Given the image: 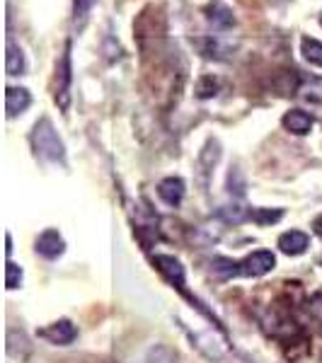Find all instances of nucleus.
Segmentation results:
<instances>
[{
  "mask_svg": "<svg viewBox=\"0 0 322 363\" xmlns=\"http://www.w3.org/2000/svg\"><path fill=\"white\" fill-rule=\"evenodd\" d=\"M22 267H17L15 262H8L5 264V286H8L10 291H15V289H20L22 286Z\"/></svg>",
  "mask_w": 322,
  "mask_h": 363,
  "instance_id": "19",
  "label": "nucleus"
},
{
  "mask_svg": "<svg viewBox=\"0 0 322 363\" xmlns=\"http://www.w3.org/2000/svg\"><path fill=\"white\" fill-rule=\"evenodd\" d=\"M310 313H313L315 318L322 320V294L313 296V301H310Z\"/></svg>",
  "mask_w": 322,
  "mask_h": 363,
  "instance_id": "22",
  "label": "nucleus"
},
{
  "mask_svg": "<svg viewBox=\"0 0 322 363\" xmlns=\"http://www.w3.org/2000/svg\"><path fill=\"white\" fill-rule=\"evenodd\" d=\"M92 5H95V0H75V5H73V15H75V22H78L80 27L85 25L87 13H90V10H92Z\"/></svg>",
  "mask_w": 322,
  "mask_h": 363,
  "instance_id": "20",
  "label": "nucleus"
},
{
  "mask_svg": "<svg viewBox=\"0 0 322 363\" xmlns=\"http://www.w3.org/2000/svg\"><path fill=\"white\" fill-rule=\"evenodd\" d=\"M199 49L206 58H216V61H223V49H221V42L213 37H206V39H199Z\"/></svg>",
  "mask_w": 322,
  "mask_h": 363,
  "instance_id": "18",
  "label": "nucleus"
},
{
  "mask_svg": "<svg viewBox=\"0 0 322 363\" xmlns=\"http://www.w3.org/2000/svg\"><path fill=\"white\" fill-rule=\"evenodd\" d=\"M218 157H221V145H218V140H209L206 143V148L201 150V155H199V172H201V182L206 184L209 182V174H211V169L216 167V162H218Z\"/></svg>",
  "mask_w": 322,
  "mask_h": 363,
  "instance_id": "13",
  "label": "nucleus"
},
{
  "mask_svg": "<svg viewBox=\"0 0 322 363\" xmlns=\"http://www.w3.org/2000/svg\"><path fill=\"white\" fill-rule=\"evenodd\" d=\"M308 245H310V238L303 230H289L279 238V250L289 257L303 255V252L308 250Z\"/></svg>",
  "mask_w": 322,
  "mask_h": 363,
  "instance_id": "9",
  "label": "nucleus"
},
{
  "mask_svg": "<svg viewBox=\"0 0 322 363\" xmlns=\"http://www.w3.org/2000/svg\"><path fill=\"white\" fill-rule=\"evenodd\" d=\"M320 25H322V15H320Z\"/></svg>",
  "mask_w": 322,
  "mask_h": 363,
  "instance_id": "25",
  "label": "nucleus"
},
{
  "mask_svg": "<svg viewBox=\"0 0 322 363\" xmlns=\"http://www.w3.org/2000/svg\"><path fill=\"white\" fill-rule=\"evenodd\" d=\"M284 218V211L281 208H252V220L260 225H272V223H279Z\"/></svg>",
  "mask_w": 322,
  "mask_h": 363,
  "instance_id": "16",
  "label": "nucleus"
},
{
  "mask_svg": "<svg viewBox=\"0 0 322 363\" xmlns=\"http://www.w3.org/2000/svg\"><path fill=\"white\" fill-rule=\"evenodd\" d=\"M56 78H58V85H56V104L61 109H68L70 104V44H66V54H63L61 63L56 68Z\"/></svg>",
  "mask_w": 322,
  "mask_h": 363,
  "instance_id": "4",
  "label": "nucleus"
},
{
  "mask_svg": "<svg viewBox=\"0 0 322 363\" xmlns=\"http://www.w3.org/2000/svg\"><path fill=\"white\" fill-rule=\"evenodd\" d=\"M32 148L46 162H63L66 160V145L49 119H39L32 131Z\"/></svg>",
  "mask_w": 322,
  "mask_h": 363,
  "instance_id": "2",
  "label": "nucleus"
},
{
  "mask_svg": "<svg viewBox=\"0 0 322 363\" xmlns=\"http://www.w3.org/2000/svg\"><path fill=\"white\" fill-rule=\"evenodd\" d=\"M218 216L226 223H243V220H252V208L243 206V203H231L218 211Z\"/></svg>",
  "mask_w": 322,
  "mask_h": 363,
  "instance_id": "14",
  "label": "nucleus"
},
{
  "mask_svg": "<svg viewBox=\"0 0 322 363\" xmlns=\"http://www.w3.org/2000/svg\"><path fill=\"white\" fill-rule=\"evenodd\" d=\"M277 267V257L269 250H257L252 255H248L245 259H226V257H218L213 259V272L218 274L221 279H233V277H248V279H257L265 277L272 269Z\"/></svg>",
  "mask_w": 322,
  "mask_h": 363,
  "instance_id": "1",
  "label": "nucleus"
},
{
  "mask_svg": "<svg viewBox=\"0 0 322 363\" xmlns=\"http://www.w3.org/2000/svg\"><path fill=\"white\" fill-rule=\"evenodd\" d=\"M218 95V80L213 78V75H204V78H199L196 83V97L199 99H211Z\"/></svg>",
  "mask_w": 322,
  "mask_h": 363,
  "instance_id": "17",
  "label": "nucleus"
},
{
  "mask_svg": "<svg viewBox=\"0 0 322 363\" xmlns=\"http://www.w3.org/2000/svg\"><path fill=\"white\" fill-rule=\"evenodd\" d=\"M5 245H8V247H5V255H13V238H10V233H8V235H5Z\"/></svg>",
  "mask_w": 322,
  "mask_h": 363,
  "instance_id": "23",
  "label": "nucleus"
},
{
  "mask_svg": "<svg viewBox=\"0 0 322 363\" xmlns=\"http://www.w3.org/2000/svg\"><path fill=\"white\" fill-rule=\"evenodd\" d=\"M63 250H66V242H63L61 233L54 230V228L44 230L42 235L37 238V252L44 259H56V257L63 255Z\"/></svg>",
  "mask_w": 322,
  "mask_h": 363,
  "instance_id": "7",
  "label": "nucleus"
},
{
  "mask_svg": "<svg viewBox=\"0 0 322 363\" xmlns=\"http://www.w3.org/2000/svg\"><path fill=\"white\" fill-rule=\"evenodd\" d=\"M184 179H179V177H165L157 184V196L162 199V201L167 203V206H179L182 203V199H184Z\"/></svg>",
  "mask_w": 322,
  "mask_h": 363,
  "instance_id": "8",
  "label": "nucleus"
},
{
  "mask_svg": "<svg viewBox=\"0 0 322 363\" xmlns=\"http://www.w3.org/2000/svg\"><path fill=\"white\" fill-rule=\"evenodd\" d=\"M29 104H32V95H29L27 87H8V92H5V109H8V116H17V114L27 112Z\"/></svg>",
  "mask_w": 322,
  "mask_h": 363,
  "instance_id": "10",
  "label": "nucleus"
},
{
  "mask_svg": "<svg viewBox=\"0 0 322 363\" xmlns=\"http://www.w3.org/2000/svg\"><path fill=\"white\" fill-rule=\"evenodd\" d=\"M204 13H206L209 25L213 27V29H221V32H226V29L235 27V15H233V10L228 8L223 0H211Z\"/></svg>",
  "mask_w": 322,
  "mask_h": 363,
  "instance_id": "6",
  "label": "nucleus"
},
{
  "mask_svg": "<svg viewBox=\"0 0 322 363\" xmlns=\"http://www.w3.org/2000/svg\"><path fill=\"white\" fill-rule=\"evenodd\" d=\"M153 264L157 267V272H160L162 277H165L170 284L179 291V294L189 296V294H187V289H184V267L179 264V259H174V257H170V255H157L153 259ZM191 301H194V298H191Z\"/></svg>",
  "mask_w": 322,
  "mask_h": 363,
  "instance_id": "3",
  "label": "nucleus"
},
{
  "mask_svg": "<svg viewBox=\"0 0 322 363\" xmlns=\"http://www.w3.org/2000/svg\"><path fill=\"white\" fill-rule=\"evenodd\" d=\"M281 121H284L286 131L296 133V136H306V133L313 131V116L303 112V109H291V112L284 114Z\"/></svg>",
  "mask_w": 322,
  "mask_h": 363,
  "instance_id": "11",
  "label": "nucleus"
},
{
  "mask_svg": "<svg viewBox=\"0 0 322 363\" xmlns=\"http://www.w3.org/2000/svg\"><path fill=\"white\" fill-rule=\"evenodd\" d=\"M39 337L46 339L49 344H56V347H68L70 342H75L78 330H75V325L70 320H58L51 327H46V330L39 332Z\"/></svg>",
  "mask_w": 322,
  "mask_h": 363,
  "instance_id": "5",
  "label": "nucleus"
},
{
  "mask_svg": "<svg viewBox=\"0 0 322 363\" xmlns=\"http://www.w3.org/2000/svg\"><path fill=\"white\" fill-rule=\"evenodd\" d=\"M5 46H8V56H5V70H8V75H22L27 70L25 51L15 44L13 37H8Z\"/></svg>",
  "mask_w": 322,
  "mask_h": 363,
  "instance_id": "12",
  "label": "nucleus"
},
{
  "mask_svg": "<svg viewBox=\"0 0 322 363\" xmlns=\"http://www.w3.org/2000/svg\"><path fill=\"white\" fill-rule=\"evenodd\" d=\"M301 51H303V56H306L308 63L322 68V42H318V39H310V37H303L301 39Z\"/></svg>",
  "mask_w": 322,
  "mask_h": 363,
  "instance_id": "15",
  "label": "nucleus"
},
{
  "mask_svg": "<svg viewBox=\"0 0 322 363\" xmlns=\"http://www.w3.org/2000/svg\"><path fill=\"white\" fill-rule=\"evenodd\" d=\"M313 228H315V233H318V235L322 238V216H318V218L313 220Z\"/></svg>",
  "mask_w": 322,
  "mask_h": 363,
  "instance_id": "24",
  "label": "nucleus"
},
{
  "mask_svg": "<svg viewBox=\"0 0 322 363\" xmlns=\"http://www.w3.org/2000/svg\"><path fill=\"white\" fill-rule=\"evenodd\" d=\"M228 186H231V194L235 191L238 196L245 194V179L243 174H240V169H233L231 174H228Z\"/></svg>",
  "mask_w": 322,
  "mask_h": 363,
  "instance_id": "21",
  "label": "nucleus"
}]
</instances>
